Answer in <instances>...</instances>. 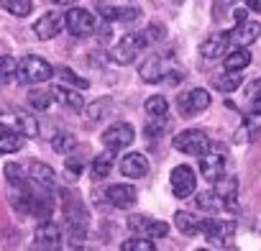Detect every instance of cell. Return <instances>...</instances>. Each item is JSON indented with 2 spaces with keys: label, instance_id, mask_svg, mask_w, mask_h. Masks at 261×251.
Returning a JSON list of instances; mask_svg holds the SVG:
<instances>
[{
  "label": "cell",
  "instance_id": "1",
  "mask_svg": "<svg viewBox=\"0 0 261 251\" xmlns=\"http://www.w3.org/2000/svg\"><path fill=\"white\" fill-rule=\"evenodd\" d=\"M162 34H164V29L151 26V29H146V31H141V34H128V36H123V39L113 46V62H118V64H130V62L139 57L141 49H146L151 41H159Z\"/></svg>",
  "mask_w": 261,
  "mask_h": 251
},
{
  "label": "cell",
  "instance_id": "2",
  "mask_svg": "<svg viewBox=\"0 0 261 251\" xmlns=\"http://www.w3.org/2000/svg\"><path fill=\"white\" fill-rule=\"evenodd\" d=\"M0 126L21 136H39L36 118H31L26 110H18V108H0Z\"/></svg>",
  "mask_w": 261,
  "mask_h": 251
},
{
  "label": "cell",
  "instance_id": "3",
  "mask_svg": "<svg viewBox=\"0 0 261 251\" xmlns=\"http://www.w3.org/2000/svg\"><path fill=\"white\" fill-rule=\"evenodd\" d=\"M51 64L44 62L41 57H23L16 64V80L23 85H36V82H46L51 77Z\"/></svg>",
  "mask_w": 261,
  "mask_h": 251
},
{
  "label": "cell",
  "instance_id": "4",
  "mask_svg": "<svg viewBox=\"0 0 261 251\" xmlns=\"http://www.w3.org/2000/svg\"><path fill=\"white\" fill-rule=\"evenodd\" d=\"M172 146L177 152H182V154L200 157V154H205L210 149V139H207V134L202 129H187V131H182V134L174 136Z\"/></svg>",
  "mask_w": 261,
  "mask_h": 251
},
{
  "label": "cell",
  "instance_id": "5",
  "mask_svg": "<svg viewBox=\"0 0 261 251\" xmlns=\"http://www.w3.org/2000/svg\"><path fill=\"white\" fill-rule=\"evenodd\" d=\"M202 159H200V172H202V177L205 180H210V182H215V180H220L223 174H225V149L223 146H213L210 144V149L205 152V154H200Z\"/></svg>",
  "mask_w": 261,
  "mask_h": 251
},
{
  "label": "cell",
  "instance_id": "6",
  "mask_svg": "<svg viewBox=\"0 0 261 251\" xmlns=\"http://www.w3.org/2000/svg\"><path fill=\"white\" fill-rule=\"evenodd\" d=\"M128 231L136 233V236H144V238H164L169 233V225L164 220H154V218H146V215H130Z\"/></svg>",
  "mask_w": 261,
  "mask_h": 251
},
{
  "label": "cell",
  "instance_id": "7",
  "mask_svg": "<svg viewBox=\"0 0 261 251\" xmlns=\"http://www.w3.org/2000/svg\"><path fill=\"white\" fill-rule=\"evenodd\" d=\"M134 139H136L134 126H130V123H120V120L113 123L110 129H105V134H102V144L108 149H113V152H120V149L130 146V144H134Z\"/></svg>",
  "mask_w": 261,
  "mask_h": 251
},
{
  "label": "cell",
  "instance_id": "8",
  "mask_svg": "<svg viewBox=\"0 0 261 251\" xmlns=\"http://www.w3.org/2000/svg\"><path fill=\"white\" fill-rule=\"evenodd\" d=\"M210 246H228L236 236V223L233 220H205L202 231Z\"/></svg>",
  "mask_w": 261,
  "mask_h": 251
},
{
  "label": "cell",
  "instance_id": "9",
  "mask_svg": "<svg viewBox=\"0 0 261 251\" xmlns=\"http://www.w3.org/2000/svg\"><path fill=\"white\" fill-rule=\"evenodd\" d=\"M64 29L72 36H90L95 31V16L90 11H85V8H72L64 16Z\"/></svg>",
  "mask_w": 261,
  "mask_h": 251
},
{
  "label": "cell",
  "instance_id": "10",
  "mask_svg": "<svg viewBox=\"0 0 261 251\" xmlns=\"http://www.w3.org/2000/svg\"><path fill=\"white\" fill-rule=\"evenodd\" d=\"M169 185H172V192L177 195V197H190L192 192H195V185H197V180H195V172L187 167V164H179V167H174L172 169V174H169Z\"/></svg>",
  "mask_w": 261,
  "mask_h": 251
},
{
  "label": "cell",
  "instance_id": "11",
  "mask_svg": "<svg viewBox=\"0 0 261 251\" xmlns=\"http://www.w3.org/2000/svg\"><path fill=\"white\" fill-rule=\"evenodd\" d=\"M177 105H179V113L182 115H197V113H202V110L210 108V92L202 90V87H195L187 95H182Z\"/></svg>",
  "mask_w": 261,
  "mask_h": 251
},
{
  "label": "cell",
  "instance_id": "12",
  "mask_svg": "<svg viewBox=\"0 0 261 251\" xmlns=\"http://www.w3.org/2000/svg\"><path fill=\"white\" fill-rule=\"evenodd\" d=\"M97 11L102 18L108 21H120V23H128V21H136L141 16V8L139 6H110V3H97Z\"/></svg>",
  "mask_w": 261,
  "mask_h": 251
},
{
  "label": "cell",
  "instance_id": "13",
  "mask_svg": "<svg viewBox=\"0 0 261 251\" xmlns=\"http://www.w3.org/2000/svg\"><path fill=\"white\" fill-rule=\"evenodd\" d=\"M120 174L123 177H130V180H139V177H146L149 174V159L144 154H125L120 159Z\"/></svg>",
  "mask_w": 261,
  "mask_h": 251
},
{
  "label": "cell",
  "instance_id": "14",
  "mask_svg": "<svg viewBox=\"0 0 261 251\" xmlns=\"http://www.w3.org/2000/svg\"><path fill=\"white\" fill-rule=\"evenodd\" d=\"M64 29V16H59V13H44L36 23H34V34L39 36V39H54V36H59V31Z\"/></svg>",
  "mask_w": 261,
  "mask_h": 251
},
{
  "label": "cell",
  "instance_id": "15",
  "mask_svg": "<svg viewBox=\"0 0 261 251\" xmlns=\"http://www.w3.org/2000/svg\"><path fill=\"white\" fill-rule=\"evenodd\" d=\"M34 238H36V246L39 248H59L62 246V231L51 220H41Z\"/></svg>",
  "mask_w": 261,
  "mask_h": 251
},
{
  "label": "cell",
  "instance_id": "16",
  "mask_svg": "<svg viewBox=\"0 0 261 251\" xmlns=\"http://www.w3.org/2000/svg\"><path fill=\"white\" fill-rule=\"evenodd\" d=\"M215 195L220 197V203H223V208L225 210H236L238 208V182H236V177H220V180H215Z\"/></svg>",
  "mask_w": 261,
  "mask_h": 251
},
{
  "label": "cell",
  "instance_id": "17",
  "mask_svg": "<svg viewBox=\"0 0 261 251\" xmlns=\"http://www.w3.org/2000/svg\"><path fill=\"white\" fill-rule=\"evenodd\" d=\"M228 44H230V34H225V31L223 34H213V36H207L202 41L200 52H202L205 59H220V57H225Z\"/></svg>",
  "mask_w": 261,
  "mask_h": 251
},
{
  "label": "cell",
  "instance_id": "18",
  "mask_svg": "<svg viewBox=\"0 0 261 251\" xmlns=\"http://www.w3.org/2000/svg\"><path fill=\"white\" fill-rule=\"evenodd\" d=\"M29 180H31L34 185H39V187L49 190V192H54V190H57V174H54V169H51L49 164L34 162V164L29 167Z\"/></svg>",
  "mask_w": 261,
  "mask_h": 251
},
{
  "label": "cell",
  "instance_id": "19",
  "mask_svg": "<svg viewBox=\"0 0 261 251\" xmlns=\"http://www.w3.org/2000/svg\"><path fill=\"white\" fill-rule=\"evenodd\" d=\"M261 36V23H256V21H241V23H236V29L230 31V39L236 41V44H241V46H246V44H253L256 39Z\"/></svg>",
  "mask_w": 261,
  "mask_h": 251
},
{
  "label": "cell",
  "instance_id": "20",
  "mask_svg": "<svg viewBox=\"0 0 261 251\" xmlns=\"http://www.w3.org/2000/svg\"><path fill=\"white\" fill-rule=\"evenodd\" d=\"M136 197H139V192H136L134 185H113V187H108V200L115 208H130L136 203Z\"/></svg>",
  "mask_w": 261,
  "mask_h": 251
},
{
  "label": "cell",
  "instance_id": "21",
  "mask_svg": "<svg viewBox=\"0 0 261 251\" xmlns=\"http://www.w3.org/2000/svg\"><path fill=\"white\" fill-rule=\"evenodd\" d=\"M167 77V67H164V57H149L141 64V80L144 82H162Z\"/></svg>",
  "mask_w": 261,
  "mask_h": 251
},
{
  "label": "cell",
  "instance_id": "22",
  "mask_svg": "<svg viewBox=\"0 0 261 251\" xmlns=\"http://www.w3.org/2000/svg\"><path fill=\"white\" fill-rule=\"evenodd\" d=\"M51 97L59 100L62 105H67L69 110H77V113L85 108V100L80 97V92H74V90H69V87H64V85H54V87H51Z\"/></svg>",
  "mask_w": 261,
  "mask_h": 251
},
{
  "label": "cell",
  "instance_id": "23",
  "mask_svg": "<svg viewBox=\"0 0 261 251\" xmlns=\"http://www.w3.org/2000/svg\"><path fill=\"white\" fill-rule=\"evenodd\" d=\"M113 164H115V152H113V149H108V152L97 154V157L92 159V167H90L92 180H105V177L110 174Z\"/></svg>",
  "mask_w": 261,
  "mask_h": 251
},
{
  "label": "cell",
  "instance_id": "24",
  "mask_svg": "<svg viewBox=\"0 0 261 251\" xmlns=\"http://www.w3.org/2000/svg\"><path fill=\"white\" fill-rule=\"evenodd\" d=\"M223 64H225V72H241V69H246L251 64V54H248L246 46H238V49L225 54Z\"/></svg>",
  "mask_w": 261,
  "mask_h": 251
},
{
  "label": "cell",
  "instance_id": "25",
  "mask_svg": "<svg viewBox=\"0 0 261 251\" xmlns=\"http://www.w3.org/2000/svg\"><path fill=\"white\" fill-rule=\"evenodd\" d=\"M202 218H197V215H192V213H177L174 215V225L179 228V233H185V236H195V233H200L202 231Z\"/></svg>",
  "mask_w": 261,
  "mask_h": 251
},
{
  "label": "cell",
  "instance_id": "26",
  "mask_svg": "<svg viewBox=\"0 0 261 251\" xmlns=\"http://www.w3.org/2000/svg\"><path fill=\"white\" fill-rule=\"evenodd\" d=\"M21 146H23L21 134H16V131H11V129L0 131V154H13V152H18Z\"/></svg>",
  "mask_w": 261,
  "mask_h": 251
},
{
  "label": "cell",
  "instance_id": "27",
  "mask_svg": "<svg viewBox=\"0 0 261 251\" xmlns=\"http://www.w3.org/2000/svg\"><path fill=\"white\" fill-rule=\"evenodd\" d=\"M241 82H243V77L238 72H225V74H220V77L213 80L215 90H220V92H233V90L241 87Z\"/></svg>",
  "mask_w": 261,
  "mask_h": 251
},
{
  "label": "cell",
  "instance_id": "28",
  "mask_svg": "<svg viewBox=\"0 0 261 251\" xmlns=\"http://www.w3.org/2000/svg\"><path fill=\"white\" fill-rule=\"evenodd\" d=\"M261 131V110H253L246 115V126H243V131L238 134V141H246L243 136H253Z\"/></svg>",
  "mask_w": 261,
  "mask_h": 251
},
{
  "label": "cell",
  "instance_id": "29",
  "mask_svg": "<svg viewBox=\"0 0 261 251\" xmlns=\"http://www.w3.org/2000/svg\"><path fill=\"white\" fill-rule=\"evenodd\" d=\"M0 6H3L8 13L18 16V18L31 13V0H0Z\"/></svg>",
  "mask_w": 261,
  "mask_h": 251
},
{
  "label": "cell",
  "instance_id": "30",
  "mask_svg": "<svg viewBox=\"0 0 261 251\" xmlns=\"http://www.w3.org/2000/svg\"><path fill=\"white\" fill-rule=\"evenodd\" d=\"M51 92H44V90H31L29 92V105L34 108V110H46L49 105H51Z\"/></svg>",
  "mask_w": 261,
  "mask_h": 251
},
{
  "label": "cell",
  "instance_id": "31",
  "mask_svg": "<svg viewBox=\"0 0 261 251\" xmlns=\"http://www.w3.org/2000/svg\"><path fill=\"white\" fill-rule=\"evenodd\" d=\"M197 205H200L202 210H207V213L223 210V203H220V197L215 195V190H213V192H200V195H197Z\"/></svg>",
  "mask_w": 261,
  "mask_h": 251
},
{
  "label": "cell",
  "instance_id": "32",
  "mask_svg": "<svg viewBox=\"0 0 261 251\" xmlns=\"http://www.w3.org/2000/svg\"><path fill=\"white\" fill-rule=\"evenodd\" d=\"M16 64L13 57H0V85H8L16 77Z\"/></svg>",
  "mask_w": 261,
  "mask_h": 251
},
{
  "label": "cell",
  "instance_id": "33",
  "mask_svg": "<svg viewBox=\"0 0 261 251\" xmlns=\"http://www.w3.org/2000/svg\"><path fill=\"white\" fill-rule=\"evenodd\" d=\"M123 251H154L156 246L151 243V238H144V236H136V238H130V241H123L120 243Z\"/></svg>",
  "mask_w": 261,
  "mask_h": 251
},
{
  "label": "cell",
  "instance_id": "34",
  "mask_svg": "<svg viewBox=\"0 0 261 251\" xmlns=\"http://www.w3.org/2000/svg\"><path fill=\"white\" fill-rule=\"evenodd\" d=\"M146 113L149 115H167V110H169V103H167V97H162V95H151L149 100H146Z\"/></svg>",
  "mask_w": 261,
  "mask_h": 251
},
{
  "label": "cell",
  "instance_id": "35",
  "mask_svg": "<svg viewBox=\"0 0 261 251\" xmlns=\"http://www.w3.org/2000/svg\"><path fill=\"white\" fill-rule=\"evenodd\" d=\"M51 146H54V152L67 154V152H72V149L77 146V139H74L72 134H57L54 141H51Z\"/></svg>",
  "mask_w": 261,
  "mask_h": 251
},
{
  "label": "cell",
  "instance_id": "36",
  "mask_svg": "<svg viewBox=\"0 0 261 251\" xmlns=\"http://www.w3.org/2000/svg\"><path fill=\"white\" fill-rule=\"evenodd\" d=\"M246 100L253 110H261V77L253 80L248 87H246Z\"/></svg>",
  "mask_w": 261,
  "mask_h": 251
},
{
  "label": "cell",
  "instance_id": "37",
  "mask_svg": "<svg viewBox=\"0 0 261 251\" xmlns=\"http://www.w3.org/2000/svg\"><path fill=\"white\" fill-rule=\"evenodd\" d=\"M164 126H167V120H164V115H151V123L146 126V136H149V139H154V136H159V134L164 131Z\"/></svg>",
  "mask_w": 261,
  "mask_h": 251
},
{
  "label": "cell",
  "instance_id": "38",
  "mask_svg": "<svg viewBox=\"0 0 261 251\" xmlns=\"http://www.w3.org/2000/svg\"><path fill=\"white\" fill-rule=\"evenodd\" d=\"M59 74H62V77H64L69 85H74V87H82V90L87 87V80H80V77H77V74H74L69 67H59Z\"/></svg>",
  "mask_w": 261,
  "mask_h": 251
},
{
  "label": "cell",
  "instance_id": "39",
  "mask_svg": "<svg viewBox=\"0 0 261 251\" xmlns=\"http://www.w3.org/2000/svg\"><path fill=\"white\" fill-rule=\"evenodd\" d=\"M6 177L11 185H18V182H23V169L18 164H6Z\"/></svg>",
  "mask_w": 261,
  "mask_h": 251
},
{
  "label": "cell",
  "instance_id": "40",
  "mask_svg": "<svg viewBox=\"0 0 261 251\" xmlns=\"http://www.w3.org/2000/svg\"><path fill=\"white\" fill-rule=\"evenodd\" d=\"M64 167H67V172H72V174H82V169H85L82 159H77V157H67Z\"/></svg>",
  "mask_w": 261,
  "mask_h": 251
},
{
  "label": "cell",
  "instance_id": "41",
  "mask_svg": "<svg viewBox=\"0 0 261 251\" xmlns=\"http://www.w3.org/2000/svg\"><path fill=\"white\" fill-rule=\"evenodd\" d=\"M243 3L251 8V11H256V13H261V0H243Z\"/></svg>",
  "mask_w": 261,
  "mask_h": 251
},
{
  "label": "cell",
  "instance_id": "42",
  "mask_svg": "<svg viewBox=\"0 0 261 251\" xmlns=\"http://www.w3.org/2000/svg\"><path fill=\"white\" fill-rule=\"evenodd\" d=\"M51 3H57V6H72V3H77V0H51Z\"/></svg>",
  "mask_w": 261,
  "mask_h": 251
}]
</instances>
